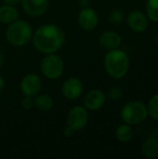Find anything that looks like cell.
<instances>
[{
  "instance_id": "d4e9b609",
  "label": "cell",
  "mask_w": 158,
  "mask_h": 159,
  "mask_svg": "<svg viewBox=\"0 0 158 159\" xmlns=\"http://www.w3.org/2000/svg\"><path fill=\"white\" fill-rule=\"evenodd\" d=\"M21 0H3L4 4H7V5H12V6H16L18 4L20 3Z\"/></svg>"
},
{
  "instance_id": "9c48e42d",
  "label": "cell",
  "mask_w": 158,
  "mask_h": 159,
  "mask_svg": "<svg viewBox=\"0 0 158 159\" xmlns=\"http://www.w3.org/2000/svg\"><path fill=\"white\" fill-rule=\"evenodd\" d=\"M77 22L79 27L87 32L94 30L99 23V15L97 11L90 7H83L78 13Z\"/></svg>"
},
{
  "instance_id": "8fae6325",
  "label": "cell",
  "mask_w": 158,
  "mask_h": 159,
  "mask_svg": "<svg viewBox=\"0 0 158 159\" xmlns=\"http://www.w3.org/2000/svg\"><path fill=\"white\" fill-rule=\"evenodd\" d=\"M48 0H21L20 5L23 11L31 17H40L48 8Z\"/></svg>"
},
{
  "instance_id": "30bf717a",
  "label": "cell",
  "mask_w": 158,
  "mask_h": 159,
  "mask_svg": "<svg viewBox=\"0 0 158 159\" xmlns=\"http://www.w3.org/2000/svg\"><path fill=\"white\" fill-rule=\"evenodd\" d=\"M106 97L103 91L98 89L88 90L83 99V104L88 111H98L105 104Z\"/></svg>"
},
{
  "instance_id": "ac0fdd59",
  "label": "cell",
  "mask_w": 158,
  "mask_h": 159,
  "mask_svg": "<svg viewBox=\"0 0 158 159\" xmlns=\"http://www.w3.org/2000/svg\"><path fill=\"white\" fill-rule=\"evenodd\" d=\"M146 12L151 20L158 22V0H148L146 5Z\"/></svg>"
},
{
  "instance_id": "9a60e30c",
  "label": "cell",
  "mask_w": 158,
  "mask_h": 159,
  "mask_svg": "<svg viewBox=\"0 0 158 159\" xmlns=\"http://www.w3.org/2000/svg\"><path fill=\"white\" fill-rule=\"evenodd\" d=\"M142 151L143 156L147 158L158 157L157 137H150L146 139L142 145Z\"/></svg>"
},
{
  "instance_id": "f1b7e54d",
  "label": "cell",
  "mask_w": 158,
  "mask_h": 159,
  "mask_svg": "<svg viewBox=\"0 0 158 159\" xmlns=\"http://www.w3.org/2000/svg\"><path fill=\"white\" fill-rule=\"evenodd\" d=\"M157 135H158V130H157Z\"/></svg>"
},
{
  "instance_id": "83f0119b",
  "label": "cell",
  "mask_w": 158,
  "mask_h": 159,
  "mask_svg": "<svg viewBox=\"0 0 158 159\" xmlns=\"http://www.w3.org/2000/svg\"><path fill=\"white\" fill-rule=\"evenodd\" d=\"M156 42H157V44H158V34H157V35H156Z\"/></svg>"
},
{
  "instance_id": "603a6c76",
  "label": "cell",
  "mask_w": 158,
  "mask_h": 159,
  "mask_svg": "<svg viewBox=\"0 0 158 159\" xmlns=\"http://www.w3.org/2000/svg\"><path fill=\"white\" fill-rule=\"evenodd\" d=\"M74 132H75V131H74L72 128H70L69 126H67V127L64 129V130H63V134H64V136L67 137V138L72 137V136L74 134Z\"/></svg>"
},
{
  "instance_id": "ba28073f",
  "label": "cell",
  "mask_w": 158,
  "mask_h": 159,
  "mask_svg": "<svg viewBox=\"0 0 158 159\" xmlns=\"http://www.w3.org/2000/svg\"><path fill=\"white\" fill-rule=\"evenodd\" d=\"M84 91V85L80 78L71 76L65 79L61 85L62 96L69 101H75L80 98Z\"/></svg>"
},
{
  "instance_id": "52a82bcc",
  "label": "cell",
  "mask_w": 158,
  "mask_h": 159,
  "mask_svg": "<svg viewBox=\"0 0 158 159\" xmlns=\"http://www.w3.org/2000/svg\"><path fill=\"white\" fill-rule=\"evenodd\" d=\"M42 89V79L35 73L27 74L20 83V90L23 96L34 97Z\"/></svg>"
},
{
  "instance_id": "6da1fadb",
  "label": "cell",
  "mask_w": 158,
  "mask_h": 159,
  "mask_svg": "<svg viewBox=\"0 0 158 159\" xmlns=\"http://www.w3.org/2000/svg\"><path fill=\"white\" fill-rule=\"evenodd\" d=\"M64 31L55 23H46L39 26L33 34L34 48L43 54L57 53L65 44Z\"/></svg>"
},
{
  "instance_id": "8992f818",
  "label": "cell",
  "mask_w": 158,
  "mask_h": 159,
  "mask_svg": "<svg viewBox=\"0 0 158 159\" xmlns=\"http://www.w3.org/2000/svg\"><path fill=\"white\" fill-rule=\"evenodd\" d=\"M88 110L84 105H75L68 112L66 123L74 131H80L88 125Z\"/></svg>"
},
{
  "instance_id": "44dd1931",
  "label": "cell",
  "mask_w": 158,
  "mask_h": 159,
  "mask_svg": "<svg viewBox=\"0 0 158 159\" xmlns=\"http://www.w3.org/2000/svg\"><path fill=\"white\" fill-rule=\"evenodd\" d=\"M108 97L110 100L112 101H118L123 97V90L120 88H113L112 89H110L109 93H108Z\"/></svg>"
},
{
  "instance_id": "7a4b0ae2",
  "label": "cell",
  "mask_w": 158,
  "mask_h": 159,
  "mask_svg": "<svg viewBox=\"0 0 158 159\" xmlns=\"http://www.w3.org/2000/svg\"><path fill=\"white\" fill-rule=\"evenodd\" d=\"M103 65L106 73L112 78L120 79L127 75L129 69V55L118 48L108 50L104 56Z\"/></svg>"
},
{
  "instance_id": "4fadbf2b",
  "label": "cell",
  "mask_w": 158,
  "mask_h": 159,
  "mask_svg": "<svg viewBox=\"0 0 158 159\" xmlns=\"http://www.w3.org/2000/svg\"><path fill=\"white\" fill-rule=\"evenodd\" d=\"M99 42L104 49L111 50L119 48L122 42V38L119 35V34H117L116 32L108 30V31H104L100 35Z\"/></svg>"
},
{
  "instance_id": "5bb4252c",
  "label": "cell",
  "mask_w": 158,
  "mask_h": 159,
  "mask_svg": "<svg viewBox=\"0 0 158 159\" xmlns=\"http://www.w3.org/2000/svg\"><path fill=\"white\" fill-rule=\"evenodd\" d=\"M20 13L15 6L4 4L0 7V22L10 24L19 19Z\"/></svg>"
},
{
  "instance_id": "7c38bea8",
  "label": "cell",
  "mask_w": 158,
  "mask_h": 159,
  "mask_svg": "<svg viewBox=\"0 0 158 159\" xmlns=\"http://www.w3.org/2000/svg\"><path fill=\"white\" fill-rule=\"evenodd\" d=\"M127 21L129 28L138 33H142L148 28V20L146 16L139 10L131 11L128 15Z\"/></svg>"
},
{
  "instance_id": "e0dca14e",
  "label": "cell",
  "mask_w": 158,
  "mask_h": 159,
  "mask_svg": "<svg viewBox=\"0 0 158 159\" xmlns=\"http://www.w3.org/2000/svg\"><path fill=\"white\" fill-rule=\"evenodd\" d=\"M115 137L116 139L121 143H128L129 142L133 137V129L129 124H123L120 125L115 131Z\"/></svg>"
},
{
  "instance_id": "cb8c5ba5",
  "label": "cell",
  "mask_w": 158,
  "mask_h": 159,
  "mask_svg": "<svg viewBox=\"0 0 158 159\" xmlns=\"http://www.w3.org/2000/svg\"><path fill=\"white\" fill-rule=\"evenodd\" d=\"M77 3L79 5V7L81 8L83 7H88L90 6V3H91V0H77Z\"/></svg>"
},
{
  "instance_id": "7402d4cb",
  "label": "cell",
  "mask_w": 158,
  "mask_h": 159,
  "mask_svg": "<svg viewBox=\"0 0 158 159\" xmlns=\"http://www.w3.org/2000/svg\"><path fill=\"white\" fill-rule=\"evenodd\" d=\"M21 107L24 110H31L33 107H34V98L33 97H29V96H24V98L21 100L20 102Z\"/></svg>"
},
{
  "instance_id": "277c9868",
  "label": "cell",
  "mask_w": 158,
  "mask_h": 159,
  "mask_svg": "<svg viewBox=\"0 0 158 159\" xmlns=\"http://www.w3.org/2000/svg\"><path fill=\"white\" fill-rule=\"evenodd\" d=\"M42 75L48 80H57L64 73L65 63L57 53L45 54L40 63Z\"/></svg>"
},
{
  "instance_id": "d6986e66",
  "label": "cell",
  "mask_w": 158,
  "mask_h": 159,
  "mask_svg": "<svg viewBox=\"0 0 158 159\" xmlns=\"http://www.w3.org/2000/svg\"><path fill=\"white\" fill-rule=\"evenodd\" d=\"M147 110H148V115L152 118L158 120V94L153 96L150 99L147 106Z\"/></svg>"
},
{
  "instance_id": "ffe728a7",
  "label": "cell",
  "mask_w": 158,
  "mask_h": 159,
  "mask_svg": "<svg viewBox=\"0 0 158 159\" xmlns=\"http://www.w3.org/2000/svg\"><path fill=\"white\" fill-rule=\"evenodd\" d=\"M125 18V13L121 9H114L110 12L109 14V21L112 23H120L124 20Z\"/></svg>"
},
{
  "instance_id": "4316f807",
  "label": "cell",
  "mask_w": 158,
  "mask_h": 159,
  "mask_svg": "<svg viewBox=\"0 0 158 159\" xmlns=\"http://www.w3.org/2000/svg\"><path fill=\"white\" fill-rule=\"evenodd\" d=\"M5 63V55H4V52L0 49V68L4 65Z\"/></svg>"
},
{
  "instance_id": "3957f363",
  "label": "cell",
  "mask_w": 158,
  "mask_h": 159,
  "mask_svg": "<svg viewBox=\"0 0 158 159\" xmlns=\"http://www.w3.org/2000/svg\"><path fill=\"white\" fill-rule=\"evenodd\" d=\"M34 30L31 24L23 20H16L8 24L6 30V39L14 47H23L31 42Z\"/></svg>"
},
{
  "instance_id": "2e32d148",
  "label": "cell",
  "mask_w": 158,
  "mask_h": 159,
  "mask_svg": "<svg viewBox=\"0 0 158 159\" xmlns=\"http://www.w3.org/2000/svg\"><path fill=\"white\" fill-rule=\"evenodd\" d=\"M34 98V105L40 111H49L53 108L54 101L47 94H37Z\"/></svg>"
},
{
  "instance_id": "5b68a950",
  "label": "cell",
  "mask_w": 158,
  "mask_h": 159,
  "mask_svg": "<svg viewBox=\"0 0 158 159\" xmlns=\"http://www.w3.org/2000/svg\"><path fill=\"white\" fill-rule=\"evenodd\" d=\"M120 116L124 123L132 126L142 123L149 115L144 103L138 101H131L123 106Z\"/></svg>"
},
{
  "instance_id": "484cf974",
  "label": "cell",
  "mask_w": 158,
  "mask_h": 159,
  "mask_svg": "<svg viewBox=\"0 0 158 159\" xmlns=\"http://www.w3.org/2000/svg\"><path fill=\"white\" fill-rule=\"evenodd\" d=\"M5 87H6V81H5V79H4V77L0 75V93L3 92Z\"/></svg>"
}]
</instances>
